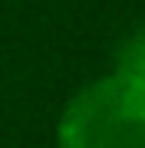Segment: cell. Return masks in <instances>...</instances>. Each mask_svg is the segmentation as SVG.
Instances as JSON below:
<instances>
[{
	"instance_id": "obj_1",
	"label": "cell",
	"mask_w": 145,
	"mask_h": 148,
	"mask_svg": "<svg viewBox=\"0 0 145 148\" xmlns=\"http://www.w3.org/2000/svg\"><path fill=\"white\" fill-rule=\"evenodd\" d=\"M59 148H145V82L115 73L86 86L59 119Z\"/></svg>"
},
{
	"instance_id": "obj_2",
	"label": "cell",
	"mask_w": 145,
	"mask_h": 148,
	"mask_svg": "<svg viewBox=\"0 0 145 148\" xmlns=\"http://www.w3.org/2000/svg\"><path fill=\"white\" fill-rule=\"evenodd\" d=\"M115 66H119L122 76H132V79H142L145 82V23L122 40Z\"/></svg>"
}]
</instances>
